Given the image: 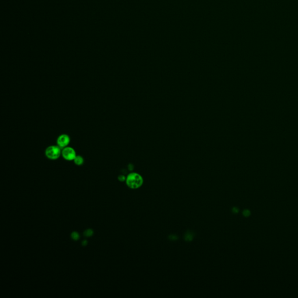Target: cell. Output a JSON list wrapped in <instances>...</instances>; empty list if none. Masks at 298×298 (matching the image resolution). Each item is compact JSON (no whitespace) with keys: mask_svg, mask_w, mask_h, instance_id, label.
Returning a JSON list of instances; mask_svg holds the SVG:
<instances>
[{"mask_svg":"<svg viewBox=\"0 0 298 298\" xmlns=\"http://www.w3.org/2000/svg\"><path fill=\"white\" fill-rule=\"evenodd\" d=\"M126 185L131 189H137L141 186L143 183L142 177L137 173H131L126 178Z\"/></svg>","mask_w":298,"mask_h":298,"instance_id":"1","label":"cell"},{"mask_svg":"<svg viewBox=\"0 0 298 298\" xmlns=\"http://www.w3.org/2000/svg\"><path fill=\"white\" fill-rule=\"evenodd\" d=\"M62 149L57 145L48 146L45 150L46 157L51 160H56L61 156Z\"/></svg>","mask_w":298,"mask_h":298,"instance_id":"2","label":"cell"},{"mask_svg":"<svg viewBox=\"0 0 298 298\" xmlns=\"http://www.w3.org/2000/svg\"><path fill=\"white\" fill-rule=\"evenodd\" d=\"M77 156L75 150L70 146H67L62 149L61 156L66 161H73Z\"/></svg>","mask_w":298,"mask_h":298,"instance_id":"3","label":"cell"},{"mask_svg":"<svg viewBox=\"0 0 298 298\" xmlns=\"http://www.w3.org/2000/svg\"><path fill=\"white\" fill-rule=\"evenodd\" d=\"M70 142V137L67 134L60 135L57 139V145L61 149L69 146Z\"/></svg>","mask_w":298,"mask_h":298,"instance_id":"4","label":"cell"},{"mask_svg":"<svg viewBox=\"0 0 298 298\" xmlns=\"http://www.w3.org/2000/svg\"><path fill=\"white\" fill-rule=\"evenodd\" d=\"M84 161H85L84 158L82 156H79V155H77L76 156V157L74 158V159L73 160L74 163L78 166H81V165H83L84 163Z\"/></svg>","mask_w":298,"mask_h":298,"instance_id":"5","label":"cell"},{"mask_svg":"<svg viewBox=\"0 0 298 298\" xmlns=\"http://www.w3.org/2000/svg\"><path fill=\"white\" fill-rule=\"evenodd\" d=\"M79 237H80V236L77 232H73L71 234V238L74 241L78 240L79 239Z\"/></svg>","mask_w":298,"mask_h":298,"instance_id":"6","label":"cell"},{"mask_svg":"<svg viewBox=\"0 0 298 298\" xmlns=\"http://www.w3.org/2000/svg\"><path fill=\"white\" fill-rule=\"evenodd\" d=\"M93 231L92 230H87L85 232V235L86 236H91L92 235H93Z\"/></svg>","mask_w":298,"mask_h":298,"instance_id":"7","label":"cell"},{"mask_svg":"<svg viewBox=\"0 0 298 298\" xmlns=\"http://www.w3.org/2000/svg\"><path fill=\"white\" fill-rule=\"evenodd\" d=\"M118 179H119L120 181H124V180L126 179V178H125V177L124 176H123V175H120V176L118 177Z\"/></svg>","mask_w":298,"mask_h":298,"instance_id":"8","label":"cell"},{"mask_svg":"<svg viewBox=\"0 0 298 298\" xmlns=\"http://www.w3.org/2000/svg\"><path fill=\"white\" fill-rule=\"evenodd\" d=\"M243 214H244V215H245V216H249V215H250V211H249V210H246L244 211V212H243Z\"/></svg>","mask_w":298,"mask_h":298,"instance_id":"9","label":"cell"}]
</instances>
